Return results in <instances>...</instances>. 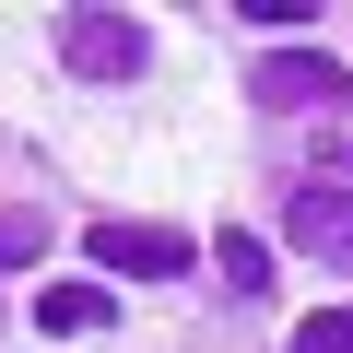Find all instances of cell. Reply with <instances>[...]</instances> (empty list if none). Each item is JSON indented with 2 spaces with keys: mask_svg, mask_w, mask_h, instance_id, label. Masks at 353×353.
Masks as SVG:
<instances>
[{
  "mask_svg": "<svg viewBox=\"0 0 353 353\" xmlns=\"http://www.w3.org/2000/svg\"><path fill=\"white\" fill-rule=\"evenodd\" d=\"M36 330L94 341V330H106V283H48V294H36Z\"/></svg>",
  "mask_w": 353,
  "mask_h": 353,
  "instance_id": "obj_5",
  "label": "cell"
},
{
  "mask_svg": "<svg viewBox=\"0 0 353 353\" xmlns=\"http://www.w3.org/2000/svg\"><path fill=\"white\" fill-rule=\"evenodd\" d=\"M248 24H271V36H294V24H318V0H236Z\"/></svg>",
  "mask_w": 353,
  "mask_h": 353,
  "instance_id": "obj_9",
  "label": "cell"
},
{
  "mask_svg": "<svg viewBox=\"0 0 353 353\" xmlns=\"http://www.w3.org/2000/svg\"><path fill=\"white\" fill-rule=\"evenodd\" d=\"M24 259H48V212H0V271H24Z\"/></svg>",
  "mask_w": 353,
  "mask_h": 353,
  "instance_id": "obj_7",
  "label": "cell"
},
{
  "mask_svg": "<svg viewBox=\"0 0 353 353\" xmlns=\"http://www.w3.org/2000/svg\"><path fill=\"white\" fill-rule=\"evenodd\" d=\"M59 59H71L83 83H130L153 48H141V24H118V12H59Z\"/></svg>",
  "mask_w": 353,
  "mask_h": 353,
  "instance_id": "obj_2",
  "label": "cell"
},
{
  "mask_svg": "<svg viewBox=\"0 0 353 353\" xmlns=\"http://www.w3.org/2000/svg\"><path fill=\"white\" fill-rule=\"evenodd\" d=\"M94 259H106L118 283H176V271H189V236H176V224H130V212H106V224H94Z\"/></svg>",
  "mask_w": 353,
  "mask_h": 353,
  "instance_id": "obj_1",
  "label": "cell"
},
{
  "mask_svg": "<svg viewBox=\"0 0 353 353\" xmlns=\"http://www.w3.org/2000/svg\"><path fill=\"white\" fill-rule=\"evenodd\" d=\"M248 94H259V106H318V118H330V106L353 94V71L318 59V48H271V59L248 71Z\"/></svg>",
  "mask_w": 353,
  "mask_h": 353,
  "instance_id": "obj_3",
  "label": "cell"
},
{
  "mask_svg": "<svg viewBox=\"0 0 353 353\" xmlns=\"http://www.w3.org/2000/svg\"><path fill=\"white\" fill-rule=\"evenodd\" d=\"M212 271H224V294H259V283H271V259H259V236H224V248H212Z\"/></svg>",
  "mask_w": 353,
  "mask_h": 353,
  "instance_id": "obj_6",
  "label": "cell"
},
{
  "mask_svg": "<svg viewBox=\"0 0 353 353\" xmlns=\"http://www.w3.org/2000/svg\"><path fill=\"white\" fill-rule=\"evenodd\" d=\"M318 153H330V165H353V118H318Z\"/></svg>",
  "mask_w": 353,
  "mask_h": 353,
  "instance_id": "obj_10",
  "label": "cell"
},
{
  "mask_svg": "<svg viewBox=\"0 0 353 353\" xmlns=\"http://www.w3.org/2000/svg\"><path fill=\"white\" fill-rule=\"evenodd\" d=\"M294 248H318L330 271H353V189H294Z\"/></svg>",
  "mask_w": 353,
  "mask_h": 353,
  "instance_id": "obj_4",
  "label": "cell"
},
{
  "mask_svg": "<svg viewBox=\"0 0 353 353\" xmlns=\"http://www.w3.org/2000/svg\"><path fill=\"white\" fill-rule=\"evenodd\" d=\"M294 353H353V306H330V318H306V330H294Z\"/></svg>",
  "mask_w": 353,
  "mask_h": 353,
  "instance_id": "obj_8",
  "label": "cell"
}]
</instances>
